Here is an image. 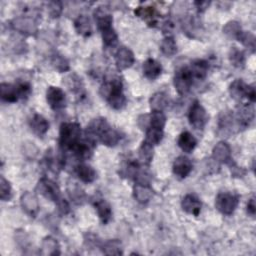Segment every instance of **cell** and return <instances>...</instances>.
<instances>
[{"mask_svg":"<svg viewBox=\"0 0 256 256\" xmlns=\"http://www.w3.org/2000/svg\"><path fill=\"white\" fill-rule=\"evenodd\" d=\"M85 136L95 144L100 142L108 147L116 146L123 137L121 132L112 128L103 117L95 118L90 121L85 129Z\"/></svg>","mask_w":256,"mask_h":256,"instance_id":"cell-1","label":"cell"},{"mask_svg":"<svg viewBox=\"0 0 256 256\" xmlns=\"http://www.w3.org/2000/svg\"><path fill=\"white\" fill-rule=\"evenodd\" d=\"M99 93L115 110H121L126 106L127 99L123 92V82L119 76L106 78L100 86Z\"/></svg>","mask_w":256,"mask_h":256,"instance_id":"cell-2","label":"cell"},{"mask_svg":"<svg viewBox=\"0 0 256 256\" xmlns=\"http://www.w3.org/2000/svg\"><path fill=\"white\" fill-rule=\"evenodd\" d=\"M81 126L77 122H64L59 130V148L60 151L70 152L81 141Z\"/></svg>","mask_w":256,"mask_h":256,"instance_id":"cell-3","label":"cell"},{"mask_svg":"<svg viewBox=\"0 0 256 256\" xmlns=\"http://www.w3.org/2000/svg\"><path fill=\"white\" fill-rule=\"evenodd\" d=\"M194 80L195 79L191 73L189 66L185 65V66L179 67L175 71V74L173 77V84L178 94L185 95L191 90L194 84Z\"/></svg>","mask_w":256,"mask_h":256,"instance_id":"cell-4","label":"cell"},{"mask_svg":"<svg viewBox=\"0 0 256 256\" xmlns=\"http://www.w3.org/2000/svg\"><path fill=\"white\" fill-rule=\"evenodd\" d=\"M230 96L240 101L243 98H247L250 103H254L256 100V91L253 85L246 84L242 79H235L229 86Z\"/></svg>","mask_w":256,"mask_h":256,"instance_id":"cell-5","label":"cell"},{"mask_svg":"<svg viewBox=\"0 0 256 256\" xmlns=\"http://www.w3.org/2000/svg\"><path fill=\"white\" fill-rule=\"evenodd\" d=\"M208 114L198 100H194L188 111L190 125L196 130H203L208 122Z\"/></svg>","mask_w":256,"mask_h":256,"instance_id":"cell-6","label":"cell"},{"mask_svg":"<svg viewBox=\"0 0 256 256\" xmlns=\"http://www.w3.org/2000/svg\"><path fill=\"white\" fill-rule=\"evenodd\" d=\"M239 196L231 192H220L215 198V207L223 215H231L237 208Z\"/></svg>","mask_w":256,"mask_h":256,"instance_id":"cell-7","label":"cell"},{"mask_svg":"<svg viewBox=\"0 0 256 256\" xmlns=\"http://www.w3.org/2000/svg\"><path fill=\"white\" fill-rule=\"evenodd\" d=\"M35 190L38 194L42 195L50 201H54L55 203L61 198V191L59 186L56 182L47 177H42L38 181Z\"/></svg>","mask_w":256,"mask_h":256,"instance_id":"cell-8","label":"cell"},{"mask_svg":"<svg viewBox=\"0 0 256 256\" xmlns=\"http://www.w3.org/2000/svg\"><path fill=\"white\" fill-rule=\"evenodd\" d=\"M234 115V120L238 130H244L250 126L255 117L253 103H243L240 105Z\"/></svg>","mask_w":256,"mask_h":256,"instance_id":"cell-9","label":"cell"},{"mask_svg":"<svg viewBox=\"0 0 256 256\" xmlns=\"http://www.w3.org/2000/svg\"><path fill=\"white\" fill-rule=\"evenodd\" d=\"M11 27L12 29L16 30L17 32L27 35V36H33L37 33V23L34 20V18L30 16H18L15 17L11 21Z\"/></svg>","mask_w":256,"mask_h":256,"instance_id":"cell-10","label":"cell"},{"mask_svg":"<svg viewBox=\"0 0 256 256\" xmlns=\"http://www.w3.org/2000/svg\"><path fill=\"white\" fill-rule=\"evenodd\" d=\"M46 101L53 111H60L66 106L65 92L57 86H50L46 91Z\"/></svg>","mask_w":256,"mask_h":256,"instance_id":"cell-11","label":"cell"},{"mask_svg":"<svg viewBox=\"0 0 256 256\" xmlns=\"http://www.w3.org/2000/svg\"><path fill=\"white\" fill-rule=\"evenodd\" d=\"M20 204L23 211L30 217L35 218L40 210L37 196L29 191H25L20 197Z\"/></svg>","mask_w":256,"mask_h":256,"instance_id":"cell-12","label":"cell"},{"mask_svg":"<svg viewBox=\"0 0 256 256\" xmlns=\"http://www.w3.org/2000/svg\"><path fill=\"white\" fill-rule=\"evenodd\" d=\"M135 62L134 53L125 46H121L115 53V64L119 71L130 68Z\"/></svg>","mask_w":256,"mask_h":256,"instance_id":"cell-13","label":"cell"},{"mask_svg":"<svg viewBox=\"0 0 256 256\" xmlns=\"http://www.w3.org/2000/svg\"><path fill=\"white\" fill-rule=\"evenodd\" d=\"M212 159L216 163L227 165L233 160L230 145L226 141H219L212 150Z\"/></svg>","mask_w":256,"mask_h":256,"instance_id":"cell-14","label":"cell"},{"mask_svg":"<svg viewBox=\"0 0 256 256\" xmlns=\"http://www.w3.org/2000/svg\"><path fill=\"white\" fill-rule=\"evenodd\" d=\"M192 169H193V164L191 160L186 156H183V155L178 156L173 162V166H172L173 173L175 177H177L180 180L188 177Z\"/></svg>","mask_w":256,"mask_h":256,"instance_id":"cell-15","label":"cell"},{"mask_svg":"<svg viewBox=\"0 0 256 256\" xmlns=\"http://www.w3.org/2000/svg\"><path fill=\"white\" fill-rule=\"evenodd\" d=\"M134 14L145 21L150 27H155L160 17L159 12L153 6H139L134 10Z\"/></svg>","mask_w":256,"mask_h":256,"instance_id":"cell-16","label":"cell"},{"mask_svg":"<svg viewBox=\"0 0 256 256\" xmlns=\"http://www.w3.org/2000/svg\"><path fill=\"white\" fill-rule=\"evenodd\" d=\"M93 16H94V20L96 22V25H97V28L99 31H102L106 28L112 27L113 17H112L107 6H104V5L98 6L94 11Z\"/></svg>","mask_w":256,"mask_h":256,"instance_id":"cell-17","label":"cell"},{"mask_svg":"<svg viewBox=\"0 0 256 256\" xmlns=\"http://www.w3.org/2000/svg\"><path fill=\"white\" fill-rule=\"evenodd\" d=\"M154 196V190L152 189L150 183L135 182L133 186V197L135 200L141 204L148 203Z\"/></svg>","mask_w":256,"mask_h":256,"instance_id":"cell-18","label":"cell"},{"mask_svg":"<svg viewBox=\"0 0 256 256\" xmlns=\"http://www.w3.org/2000/svg\"><path fill=\"white\" fill-rule=\"evenodd\" d=\"M181 207L182 210L185 211L186 213L193 216H198L201 212L202 202L195 194L189 193L183 197L181 201Z\"/></svg>","mask_w":256,"mask_h":256,"instance_id":"cell-19","label":"cell"},{"mask_svg":"<svg viewBox=\"0 0 256 256\" xmlns=\"http://www.w3.org/2000/svg\"><path fill=\"white\" fill-rule=\"evenodd\" d=\"M0 97L3 102L6 103H15L20 97V93L18 90V87L15 84H10V83H1L0 84Z\"/></svg>","mask_w":256,"mask_h":256,"instance_id":"cell-20","label":"cell"},{"mask_svg":"<svg viewBox=\"0 0 256 256\" xmlns=\"http://www.w3.org/2000/svg\"><path fill=\"white\" fill-rule=\"evenodd\" d=\"M235 124L234 115L231 111L222 112L218 118V134L219 135H229L233 131V127Z\"/></svg>","mask_w":256,"mask_h":256,"instance_id":"cell-21","label":"cell"},{"mask_svg":"<svg viewBox=\"0 0 256 256\" xmlns=\"http://www.w3.org/2000/svg\"><path fill=\"white\" fill-rule=\"evenodd\" d=\"M162 70L163 68L161 63L153 58L146 59L142 65L143 75L149 80L157 79L161 75Z\"/></svg>","mask_w":256,"mask_h":256,"instance_id":"cell-22","label":"cell"},{"mask_svg":"<svg viewBox=\"0 0 256 256\" xmlns=\"http://www.w3.org/2000/svg\"><path fill=\"white\" fill-rule=\"evenodd\" d=\"M29 126L32 132L38 137H43L49 130L48 120L44 116L38 113H35L32 116V118L29 121Z\"/></svg>","mask_w":256,"mask_h":256,"instance_id":"cell-23","label":"cell"},{"mask_svg":"<svg viewBox=\"0 0 256 256\" xmlns=\"http://www.w3.org/2000/svg\"><path fill=\"white\" fill-rule=\"evenodd\" d=\"M95 211L102 222V224H108L112 219V208L111 205L104 199H98L93 203Z\"/></svg>","mask_w":256,"mask_h":256,"instance_id":"cell-24","label":"cell"},{"mask_svg":"<svg viewBox=\"0 0 256 256\" xmlns=\"http://www.w3.org/2000/svg\"><path fill=\"white\" fill-rule=\"evenodd\" d=\"M75 173L80 181L89 184L96 180L97 173L93 167L85 163H80L75 167Z\"/></svg>","mask_w":256,"mask_h":256,"instance_id":"cell-25","label":"cell"},{"mask_svg":"<svg viewBox=\"0 0 256 256\" xmlns=\"http://www.w3.org/2000/svg\"><path fill=\"white\" fill-rule=\"evenodd\" d=\"M189 68L195 80H204L208 74L209 62L204 59H195L190 63Z\"/></svg>","mask_w":256,"mask_h":256,"instance_id":"cell-26","label":"cell"},{"mask_svg":"<svg viewBox=\"0 0 256 256\" xmlns=\"http://www.w3.org/2000/svg\"><path fill=\"white\" fill-rule=\"evenodd\" d=\"M60 245L58 241L52 236H46L41 243L40 254L46 256H56L60 255Z\"/></svg>","mask_w":256,"mask_h":256,"instance_id":"cell-27","label":"cell"},{"mask_svg":"<svg viewBox=\"0 0 256 256\" xmlns=\"http://www.w3.org/2000/svg\"><path fill=\"white\" fill-rule=\"evenodd\" d=\"M177 143L183 152L191 153L197 145V140L190 132L184 131L179 135Z\"/></svg>","mask_w":256,"mask_h":256,"instance_id":"cell-28","label":"cell"},{"mask_svg":"<svg viewBox=\"0 0 256 256\" xmlns=\"http://www.w3.org/2000/svg\"><path fill=\"white\" fill-rule=\"evenodd\" d=\"M150 108L152 111H162L167 108L169 104V99L167 94L164 92H156L149 99Z\"/></svg>","mask_w":256,"mask_h":256,"instance_id":"cell-29","label":"cell"},{"mask_svg":"<svg viewBox=\"0 0 256 256\" xmlns=\"http://www.w3.org/2000/svg\"><path fill=\"white\" fill-rule=\"evenodd\" d=\"M74 27L76 32L83 37H89L92 33L91 23L86 15H79L74 20Z\"/></svg>","mask_w":256,"mask_h":256,"instance_id":"cell-30","label":"cell"},{"mask_svg":"<svg viewBox=\"0 0 256 256\" xmlns=\"http://www.w3.org/2000/svg\"><path fill=\"white\" fill-rule=\"evenodd\" d=\"M138 155L141 163L144 166H149L154 156V146L143 140L138 149Z\"/></svg>","mask_w":256,"mask_h":256,"instance_id":"cell-31","label":"cell"},{"mask_svg":"<svg viewBox=\"0 0 256 256\" xmlns=\"http://www.w3.org/2000/svg\"><path fill=\"white\" fill-rule=\"evenodd\" d=\"M164 136V129H160V128H155V127H148L145 130V139L144 141L156 146L158 144H160V142L162 141Z\"/></svg>","mask_w":256,"mask_h":256,"instance_id":"cell-32","label":"cell"},{"mask_svg":"<svg viewBox=\"0 0 256 256\" xmlns=\"http://www.w3.org/2000/svg\"><path fill=\"white\" fill-rule=\"evenodd\" d=\"M101 250L106 255H122V244L118 239H110L105 241L102 246Z\"/></svg>","mask_w":256,"mask_h":256,"instance_id":"cell-33","label":"cell"},{"mask_svg":"<svg viewBox=\"0 0 256 256\" xmlns=\"http://www.w3.org/2000/svg\"><path fill=\"white\" fill-rule=\"evenodd\" d=\"M229 61L234 67L242 69L244 68L245 62H246L245 53L242 50H240L238 47L233 46L229 51Z\"/></svg>","mask_w":256,"mask_h":256,"instance_id":"cell-34","label":"cell"},{"mask_svg":"<svg viewBox=\"0 0 256 256\" xmlns=\"http://www.w3.org/2000/svg\"><path fill=\"white\" fill-rule=\"evenodd\" d=\"M160 50L162 54H164L167 57H172L177 53V44L172 35L165 36L163 38L160 44Z\"/></svg>","mask_w":256,"mask_h":256,"instance_id":"cell-35","label":"cell"},{"mask_svg":"<svg viewBox=\"0 0 256 256\" xmlns=\"http://www.w3.org/2000/svg\"><path fill=\"white\" fill-rule=\"evenodd\" d=\"M222 31L223 33L230 39H238L239 35L241 34V32L243 31L242 30V27L240 25L239 22L235 21V20H231L229 22H227L223 28H222Z\"/></svg>","mask_w":256,"mask_h":256,"instance_id":"cell-36","label":"cell"},{"mask_svg":"<svg viewBox=\"0 0 256 256\" xmlns=\"http://www.w3.org/2000/svg\"><path fill=\"white\" fill-rule=\"evenodd\" d=\"M101 32V37H102V41H103V45L106 48H113L117 42H118V35L116 33V31L114 30L113 26L106 28Z\"/></svg>","mask_w":256,"mask_h":256,"instance_id":"cell-37","label":"cell"},{"mask_svg":"<svg viewBox=\"0 0 256 256\" xmlns=\"http://www.w3.org/2000/svg\"><path fill=\"white\" fill-rule=\"evenodd\" d=\"M165 124H166V116L164 115V113L162 111H152L149 114V121H148L147 128L155 127V128L164 129Z\"/></svg>","mask_w":256,"mask_h":256,"instance_id":"cell-38","label":"cell"},{"mask_svg":"<svg viewBox=\"0 0 256 256\" xmlns=\"http://www.w3.org/2000/svg\"><path fill=\"white\" fill-rule=\"evenodd\" d=\"M243 46H245L251 53L255 52L256 49V38L249 31H242L237 39Z\"/></svg>","mask_w":256,"mask_h":256,"instance_id":"cell-39","label":"cell"},{"mask_svg":"<svg viewBox=\"0 0 256 256\" xmlns=\"http://www.w3.org/2000/svg\"><path fill=\"white\" fill-rule=\"evenodd\" d=\"M51 65L54 67L55 70H57L60 73L66 72L70 69L69 66V62L67 61V59L62 56L59 53H54L51 57Z\"/></svg>","mask_w":256,"mask_h":256,"instance_id":"cell-40","label":"cell"},{"mask_svg":"<svg viewBox=\"0 0 256 256\" xmlns=\"http://www.w3.org/2000/svg\"><path fill=\"white\" fill-rule=\"evenodd\" d=\"M13 195L11 184L8 180L4 178V176L0 177V198L2 201L11 200Z\"/></svg>","mask_w":256,"mask_h":256,"instance_id":"cell-41","label":"cell"},{"mask_svg":"<svg viewBox=\"0 0 256 256\" xmlns=\"http://www.w3.org/2000/svg\"><path fill=\"white\" fill-rule=\"evenodd\" d=\"M68 194H69L70 198L77 204L82 203V201L84 200V196H85L84 192L75 183H73V185H71V188L68 189Z\"/></svg>","mask_w":256,"mask_h":256,"instance_id":"cell-42","label":"cell"},{"mask_svg":"<svg viewBox=\"0 0 256 256\" xmlns=\"http://www.w3.org/2000/svg\"><path fill=\"white\" fill-rule=\"evenodd\" d=\"M63 10L62 3L59 1H51L47 4V11L52 18H58Z\"/></svg>","mask_w":256,"mask_h":256,"instance_id":"cell-43","label":"cell"},{"mask_svg":"<svg viewBox=\"0 0 256 256\" xmlns=\"http://www.w3.org/2000/svg\"><path fill=\"white\" fill-rule=\"evenodd\" d=\"M227 165H228V167L230 169V172H231V175L233 177L241 178V177H243L246 174L245 169H243L242 167H239L233 160H231Z\"/></svg>","mask_w":256,"mask_h":256,"instance_id":"cell-44","label":"cell"},{"mask_svg":"<svg viewBox=\"0 0 256 256\" xmlns=\"http://www.w3.org/2000/svg\"><path fill=\"white\" fill-rule=\"evenodd\" d=\"M56 207H57V211L61 215H67L70 212V205H69V203L67 202L66 199H64L62 197L56 202Z\"/></svg>","mask_w":256,"mask_h":256,"instance_id":"cell-45","label":"cell"},{"mask_svg":"<svg viewBox=\"0 0 256 256\" xmlns=\"http://www.w3.org/2000/svg\"><path fill=\"white\" fill-rule=\"evenodd\" d=\"M246 210H247V213L250 215V216H255V213H256V204H255V197L252 196L248 202H247V206H246Z\"/></svg>","mask_w":256,"mask_h":256,"instance_id":"cell-46","label":"cell"},{"mask_svg":"<svg viewBox=\"0 0 256 256\" xmlns=\"http://www.w3.org/2000/svg\"><path fill=\"white\" fill-rule=\"evenodd\" d=\"M194 5L196 6L197 11L199 13H201L208 8V6L210 5V1H196V2H194Z\"/></svg>","mask_w":256,"mask_h":256,"instance_id":"cell-47","label":"cell"}]
</instances>
